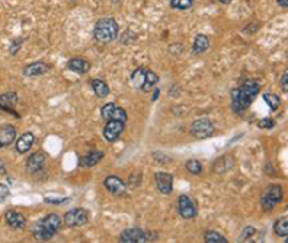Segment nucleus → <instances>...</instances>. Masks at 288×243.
<instances>
[{"mask_svg": "<svg viewBox=\"0 0 288 243\" xmlns=\"http://www.w3.org/2000/svg\"><path fill=\"white\" fill-rule=\"evenodd\" d=\"M145 72H147V68H144V66H140V68H137L134 72H133V75H131V82H133V87L134 88H143L144 85V81H145Z\"/></svg>", "mask_w": 288, "mask_h": 243, "instance_id": "nucleus-23", "label": "nucleus"}, {"mask_svg": "<svg viewBox=\"0 0 288 243\" xmlns=\"http://www.w3.org/2000/svg\"><path fill=\"white\" fill-rule=\"evenodd\" d=\"M281 90H283V92H284V94H287L288 92V72L287 71H284V74H283V76H281Z\"/></svg>", "mask_w": 288, "mask_h": 243, "instance_id": "nucleus-32", "label": "nucleus"}, {"mask_svg": "<svg viewBox=\"0 0 288 243\" xmlns=\"http://www.w3.org/2000/svg\"><path fill=\"white\" fill-rule=\"evenodd\" d=\"M17 94L16 92H7V94H1L0 95V111H7V112H12L15 115H17L15 111H13V106L17 102Z\"/></svg>", "mask_w": 288, "mask_h": 243, "instance_id": "nucleus-20", "label": "nucleus"}, {"mask_svg": "<svg viewBox=\"0 0 288 243\" xmlns=\"http://www.w3.org/2000/svg\"><path fill=\"white\" fill-rule=\"evenodd\" d=\"M91 88H93V91H94V94H96L98 98H105L108 97V94H110V88H108V85L102 81V79H91Z\"/></svg>", "mask_w": 288, "mask_h": 243, "instance_id": "nucleus-21", "label": "nucleus"}, {"mask_svg": "<svg viewBox=\"0 0 288 243\" xmlns=\"http://www.w3.org/2000/svg\"><path fill=\"white\" fill-rule=\"evenodd\" d=\"M264 101L270 105L272 111H277L281 105V98L275 94H264Z\"/></svg>", "mask_w": 288, "mask_h": 243, "instance_id": "nucleus-27", "label": "nucleus"}, {"mask_svg": "<svg viewBox=\"0 0 288 243\" xmlns=\"http://www.w3.org/2000/svg\"><path fill=\"white\" fill-rule=\"evenodd\" d=\"M194 0H170V6L173 9H179V10H186L191 9L193 6Z\"/></svg>", "mask_w": 288, "mask_h": 243, "instance_id": "nucleus-29", "label": "nucleus"}, {"mask_svg": "<svg viewBox=\"0 0 288 243\" xmlns=\"http://www.w3.org/2000/svg\"><path fill=\"white\" fill-rule=\"evenodd\" d=\"M45 161H47V154H45L44 151H36V152H33V154L28 158V161H26V170H28L31 174H35V173H38L39 170H42Z\"/></svg>", "mask_w": 288, "mask_h": 243, "instance_id": "nucleus-14", "label": "nucleus"}, {"mask_svg": "<svg viewBox=\"0 0 288 243\" xmlns=\"http://www.w3.org/2000/svg\"><path fill=\"white\" fill-rule=\"evenodd\" d=\"M33 143H35V136L32 133H25L16 141V151L19 154H25L32 148Z\"/></svg>", "mask_w": 288, "mask_h": 243, "instance_id": "nucleus-18", "label": "nucleus"}, {"mask_svg": "<svg viewBox=\"0 0 288 243\" xmlns=\"http://www.w3.org/2000/svg\"><path fill=\"white\" fill-rule=\"evenodd\" d=\"M64 222L69 228H81L88 222V212L82 207L72 209L66 212V214L64 216Z\"/></svg>", "mask_w": 288, "mask_h": 243, "instance_id": "nucleus-6", "label": "nucleus"}, {"mask_svg": "<svg viewBox=\"0 0 288 243\" xmlns=\"http://www.w3.org/2000/svg\"><path fill=\"white\" fill-rule=\"evenodd\" d=\"M10 195V190H9V186L7 184H3L0 183V201H4Z\"/></svg>", "mask_w": 288, "mask_h": 243, "instance_id": "nucleus-31", "label": "nucleus"}, {"mask_svg": "<svg viewBox=\"0 0 288 243\" xmlns=\"http://www.w3.org/2000/svg\"><path fill=\"white\" fill-rule=\"evenodd\" d=\"M186 170H188L191 174L197 176V174L202 173V163L197 161V160H189V161L186 163Z\"/></svg>", "mask_w": 288, "mask_h": 243, "instance_id": "nucleus-28", "label": "nucleus"}, {"mask_svg": "<svg viewBox=\"0 0 288 243\" xmlns=\"http://www.w3.org/2000/svg\"><path fill=\"white\" fill-rule=\"evenodd\" d=\"M274 232L277 236L280 238H287L288 235V219L287 216L280 217L275 223H274Z\"/></svg>", "mask_w": 288, "mask_h": 243, "instance_id": "nucleus-24", "label": "nucleus"}, {"mask_svg": "<svg viewBox=\"0 0 288 243\" xmlns=\"http://www.w3.org/2000/svg\"><path fill=\"white\" fill-rule=\"evenodd\" d=\"M49 69H50V65H47L45 62H33L23 68V75L25 76H39V75L47 74Z\"/></svg>", "mask_w": 288, "mask_h": 243, "instance_id": "nucleus-16", "label": "nucleus"}, {"mask_svg": "<svg viewBox=\"0 0 288 243\" xmlns=\"http://www.w3.org/2000/svg\"><path fill=\"white\" fill-rule=\"evenodd\" d=\"M59 228H61V217L58 214L52 213V214H48L47 217L38 220L33 225L32 233H33V238L38 241H49L56 235Z\"/></svg>", "mask_w": 288, "mask_h": 243, "instance_id": "nucleus-2", "label": "nucleus"}, {"mask_svg": "<svg viewBox=\"0 0 288 243\" xmlns=\"http://www.w3.org/2000/svg\"><path fill=\"white\" fill-rule=\"evenodd\" d=\"M124 131V122L123 121H115V120H110L107 121L105 127H104V138L108 143H114L120 138V136Z\"/></svg>", "mask_w": 288, "mask_h": 243, "instance_id": "nucleus-8", "label": "nucleus"}, {"mask_svg": "<svg viewBox=\"0 0 288 243\" xmlns=\"http://www.w3.org/2000/svg\"><path fill=\"white\" fill-rule=\"evenodd\" d=\"M104 157V151L101 150H93L88 154L82 155L80 158V166L81 167H94L96 164H98Z\"/></svg>", "mask_w": 288, "mask_h": 243, "instance_id": "nucleus-17", "label": "nucleus"}, {"mask_svg": "<svg viewBox=\"0 0 288 243\" xmlns=\"http://www.w3.org/2000/svg\"><path fill=\"white\" fill-rule=\"evenodd\" d=\"M191 134L197 140H205L213 136L215 127L209 118H199L191 125Z\"/></svg>", "mask_w": 288, "mask_h": 243, "instance_id": "nucleus-5", "label": "nucleus"}, {"mask_svg": "<svg viewBox=\"0 0 288 243\" xmlns=\"http://www.w3.org/2000/svg\"><path fill=\"white\" fill-rule=\"evenodd\" d=\"M258 127L259 128H264V130H271V128L275 127V121L271 120V118H262V120H259Z\"/></svg>", "mask_w": 288, "mask_h": 243, "instance_id": "nucleus-30", "label": "nucleus"}, {"mask_svg": "<svg viewBox=\"0 0 288 243\" xmlns=\"http://www.w3.org/2000/svg\"><path fill=\"white\" fill-rule=\"evenodd\" d=\"M68 68H69L72 72H77V74H80V75H84V74H87V72L90 71L91 65H90V62H88L87 59H84V58H72V59H69V62H68Z\"/></svg>", "mask_w": 288, "mask_h": 243, "instance_id": "nucleus-19", "label": "nucleus"}, {"mask_svg": "<svg viewBox=\"0 0 288 243\" xmlns=\"http://www.w3.org/2000/svg\"><path fill=\"white\" fill-rule=\"evenodd\" d=\"M205 242L206 243H228V239L222 236L221 233L215 230H206L205 232Z\"/></svg>", "mask_w": 288, "mask_h": 243, "instance_id": "nucleus-26", "label": "nucleus"}, {"mask_svg": "<svg viewBox=\"0 0 288 243\" xmlns=\"http://www.w3.org/2000/svg\"><path fill=\"white\" fill-rule=\"evenodd\" d=\"M16 138V128L13 125H0V148L10 146Z\"/></svg>", "mask_w": 288, "mask_h": 243, "instance_id": "nucleus-15", "label": "nucleus"}, {"mask_svg": "<svg viewBox=\"0 0 288 243\" xmlns=\"http://www.w3.org/2000/svg\"><path fill=\"white\" fill-rule=\"evenodd\" d=\"M221 3H224V4H226V3H229V1H232V0H219Z\"/></svg>", "mask_w": 288, "mask_h": 243, "instance_id": "nucleus-35", "label": "nucleus"}, {"mask_svg": "<svg viewBox=\"0 0 288 243\" xmlns=\"http://www.w3.org/2000/svg\"><path fill=\"white\" fill-rule=\"evenodd\" d=\"M118 241L123 243H144L148 241V235L142 230V229H126L124 232H121Z\"/></svg>", "mask_w": 288, "mask_h": 243, "instance_id": "nucleus-10", "label": "nucleus"}, {"mask_svg": "<svg viewBox=\"0 0 288 243\" xmlns=\"http://www.w3.org/2000/svg\"><path fill=\"white\" fill-rule=\"evenodd\" d=\"M209 48V38L206 35H197L193 44V53L194 55H202Z\"/></svg>", "mask_w": 288, "mask_h": 243, "instance_id": "nucleus-22", "label": "nucleus"}, {"mask_svg": "<svg viewBox=\"0 0 288 243\" xmlns=\"http://www.w3.org/2000/svg\"><path fill=\"white\" fill-rule=\"evenodd\" d=\"M154 182L156 187L161 195H170L173 192V177L169 173L164 171H157L154 174Z\"/></svg>", "mask_w": 288, "mask_h": 243, "instance_id": "nucleus-9", "label": "nucleus"}, {"mask_svg": "<svg viewBox=\"0 0 288 243\" xmlns=\"http://www.w3.org/2000/svg\"><path fill=\"white\" fill-rule=\"evenodd\" d=\"M157 82H159V76L153 71L147 69V72H145V81H144V85L142 90H143L144 92H148V91H151L156 87Z\"/></svg>", "mask_w": 288, "mask_h": 243, "instance_id": "nucleus-25", "label": "nucleus"}, {"mask_svg": "<svg viewBox=\"0 0 288 243\" xmlns=\"http://www.w3.org/2000/svg\"><path fill=\"white\" fill-rule=\"evenodd\" d=\"M118 23L114 19H101L94 28V39L101 44H110L118 36Z\"/></svg>", "mask_w": 288, "mask_h": 243, "instance_id": "nucleus-3", "label": "nucleus"}, {"mask_svg": "<svg viewBox=\"0 0 288 243\" xmlns=\"http://www.w3.org/2000/svg\"><path fill=\"white\" fill-rule=\"evenodd\" d=\"M283 187L280 184H272L265 189L261 197V206L265 212L272 210L277 204L283 201Z\"/></svg>", "mask_w": 288, "mask_h": 243, "instance_id": "nucleus-4", "label": "nucleus"}, {"mask_svg": "<svg viewBox=\"0 0 288 243\" xmlns=\"http://www.w3.org/2000/svg\"><path fill=\"white\" fill-rule=\"evenodd\" d=\"M4 219H6V223L9 228H12L13 230H22L26 228V217L20 213V212H16V210H7L6 214H4Z\"/></svg>", "mask_w": 288, "mask_h": 243, "instance_id": "nucleus-12", "label": "nucleus"}, {"mask_svg": "<svg viewBox=\"0 0 288 243\" xmlns=\"http://www.w3.org/2000/svg\"><path fill=\"white\" fill-rule=\"evenodd\" d=\"M104 186H105V189L111 195L114 196H123L126 193V190H127L126 183L120 177H117V176H108V177H105Z\"/></svg>", "mask_w": 288, "mask_h": 243, "instance_id": "nucleus-13", "label": "nucleus"}, {"mask_svg": "<svg viewBox=\"0 0 288 243\" xmlns=\"http://www.w3.org/2000/svg\"><path fill=\"white\" fill-rule=\"evenodd\" d=\"M20 44H22V41H19V44H17L16 41L13 42V45L10 46V53H12V55H15L16 52H19V49H20Z\"/></svg>", "mask_w": 288, "mask_h": 243, "instance_id": "nucleus-33", "label": "nucleus"}, {"mask_svg": "<svg viewBox=\"0 0 288 243\" xmlns=\"http://www.w3.org/2000/svg\"><path fill=\"white\" fill-rule=\"evenodd\" d=\"M101 117H102L104 120H107V121H110V120L123 121V122L127 121V112H126L121 106H118L117 104H114V102H108V104H105V105L102 106V109H101Z\"/></svg>", "mask_w": 288, "mask_h": 243, "instance_id": "nucleus-7", "label": "nucleus"}, {"mask_svg": "<svg viewBox=\"0 0 288 243\" xmlns=\"http://www.w3.org/2000/svg\"><path fill=\"white\" fill-rule=\"evenodd\" d=\"M179 213L183 219H193L197 214V207L189 196L182 195L179 197Z\"/></svg>", "mask_w": 288, "mask_h": 243, "instance_id": "nucleus-11", "label": "nucleus"}, {"mask_svg": "<svg viewBox=\"0 0 288 243\" xmlns=\"http://www.w3.org/2000/svg\"><path fill=\"white\" fill-rule=\"evenodd\" d=\"M281 7H288V0H277Z\"/></svg>", "mask_w": 288, "mask_h": 243, "instance_id": "nucleus-34", "label": "nucleus"}, {"mask_svg": "<svg viewBox=\"0 0 288 243\" xmlns=\"http://www.w3.org/2000/svg\"><path fill=\"white\" fill-rule=\"evenodd\" d=\"M259 91H261V84L255 79H248L242 87L234 88L231 91V101H232L234 112L238 115H242L249 108V105L252 104L255 97L259 94Z\"/></svg>", "mask_w": 288, "mask_h": 243, "instance_id": "nucleus-1", "label": "nucleus"}]
</instances>
